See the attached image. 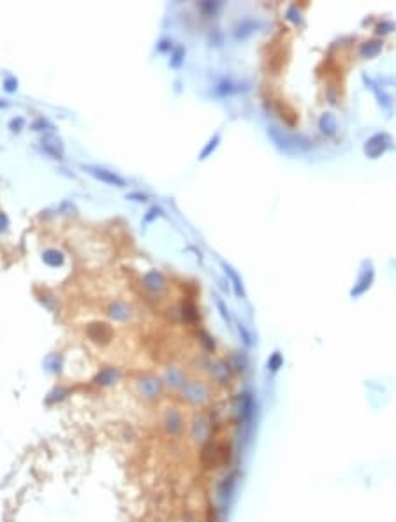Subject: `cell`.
I'll return each instance as SVG.
<instances>
[{"instance_id":"5","label":"cell","mask_w":396,"mask_h":522,"mask_svg":"<svg viewBox=\"0 0 396 522\" xmlns=\"http://www.w3.org/2000/svg\"><path fill=\"white\" fill-rule=\"evenodd\" d=\"M393 146V138L386 132H379V134H373L372 138L365 143L363 151L368 158H379L386 153L389 148Z\"/></svg>"},{"instance_id":"21","label":"cell","mask_w":396,"mask_h":522,"mask_svg":"<svg viewBox=\"0 0 396 522\" xmlns=\"http://www.w3.org/2000/svg\"><path fill=\"white\" fill-rule=\"evenodd\" d=\"M43 260L46 262L48 266H51V268H58V266L64 264V255L57 250H48V251H44Z\"/></svg>"},{"instance_id":"14","label":"cell","mask_w":396,"mask_h":522,"mask_svg":"<svg viewBox=\"0 0 396 522\" xmlns=\"http://www.w3.org/2000/svg\"><path fill=\"white\" fill-rule=\"evenodd\" d=\"M88 336L95 343H108L111 339V329L106 324H92L88 327Z\"/></svg>"},{"instance_id":"2","label":"cell","mask_w":396,"mask_h":522,"mask_svg":"<svg viewBox=\"0 0 396 522\" xmlns=\"http://www.w3.org/2000/svg\"><path fill=\"white\" fill-rule=\"evenodd\" d=\"M229 447L224 443H213L208 442L206 445H203V452H201V462L205 468H217V466L224 464L229 461Z\"/></svg>"},{"instance_id":"3","label":"cell","mask_w":396,"mask_h":522,"mask_svg":"<svg viewBox=\"0 0 396 522\" xmlns=\"http://www.w3.org/2000/svg\"><path fill=\"white\" fill-rule=\"evenodd\" d=\"M180 396L187 405H205L210 399V387L205 382H187L180 388Z\"/></svg>"},{"instance_id":"12","label":"cell","mask_w":396,"mask_h":522,"mask_svg":"<svg viewBox=\"0 0 396 522\" xmlns=\"http://www.w3.org/2000/svg\"><path fill=\"white\" fill-rule=\"evenodd\" d=\"M236 412L242 422H250L254 417V398L252 394L245 392L238 398V406H236Z\"/></svg>"},{"instance_id":"27","label":"cell","mask_w":396,"mask_h":522,"mask_svg":"<svg viewBox=\"0 0 396 522\" xmlns=\"http://www.w3.org/2000/svg\"><path fill=\"white\" fill-rule=\"evenodd\" d=\"M287 20L289 21H292V23H303V18H301V13L298 11V7L296 6H289V9H287Z\"/></svg>"},{"instance_id":"38","label":"cell","mask_w":396,"mask_h":522,"mask_svg":"<svg viewBox=\"0 0 396 522\" xmlns=\"http://www.w3.org/2000/svg\"><path fill=\"white\" fill-rule=\"evenodd\" d=\"M159 213H161V209H159V208H151L150 211H148L146 216H144V224H150V222L153 220L155 216H159Z\"/></svg>"},{"instance_id":"36","label":"cell","mask_w":396,"mask_h":522,"mask_svg":"<svg viewBox=\"0 0 396 522\" xmlns=\"http://www.w3.org/2000/svg\"><path fill=\"white\" fill-rule=\"evenodd\" d=\"M377 83L379 84H393V86H396V76H382V77L377 79Z\"/></svg>"},{"instance_id":"8","label":"cell","mask_w":396,"mask_h":522,"mask_svg":"<svg viewBox=\"0 0 396 522\" xmlns=\"http://www.w3.org/2000/svg\"><path fill=\"white\" fill-rule=\"evenodd\" d=\"M83 169L88 174L95 178V180L102 181V183H108V185H114V187H125V180L122 176H118L116 172L108 171L104 167H97V165H83Z\"/></svg>"},{"instance_id":"22","label":"cell","mask_w":396,"mask_h":522,"mask_svg":"<svg viewBox=\"0 0 396 522\" xmlns=\"http://www.w3.org/2000/svg\"><path fill=\"white\" fill-rule=\"evenodd\" d=\"M43 146L44 150L48 151L50 155H53V158H62V144L60 141H51L50 138H44L43 139Z\"/></svg>"},{"instance_id":"17","label":"cell","mask_w":396,"mask_h":522,"mask_svg":"<svg viewBox=\"0 0 396 522\" xmlns=\"http://www.w3.org/2000/svg\"><path fill=\"white\" fill-rule=\"evenodd\" d=\"M143 281H144V287H146L148 290H151V292H157V290H161V288L164 287V276H162L159 271L146 273Z\"/></svg>"},{"instance_id":"32","label":"cell","mask_w":396,"mask_h":522,"mask_svg":"<svg viewBox=\"0 0 396 522\" xmlns=\"http://www.w3.org/2000/svg\"><path fill=\"white\" fill-rule=\"evenodd\" d=\"M46 366L51 371H58V369H60V357H58V355H50V357L46 359Z\"/></svg>"},{"instance_id":"9","label":"cell","mask_w":396,"mask_h":522,"mask_svg":"<svg viewBox=\"0 0 396 522\" xmlns=\"http://www.w3.org/2000/svg\"><path fill=\"white\" fill-rule=\"evenodd\" d=\"M139 392L146 399H157L162 394V382L157 376H144L139 380Z\"/></svg>"},{"instance_id":"13","label":"cell","mask_w":396,"mask_h":522,"mask_svg":"<svg viewBox=\"0 0 396 522\" xmlns=\"http://www.w3.org/2000/svg\"><path fill=\"white\" fill-rule=\"evenodd\" d=\"M222 269H224V273L229 276V280H231V283H232V288H234V294H236V297H245V288H243V281H242V276L238 275V273L234 271V268L232 266H229L227 262H222Z\"/></svg>"},{"instance_id":"23","label":"cell","mask_w":396,"mask_h":522,"mask_svg":"<svg viewBox=\"0 0 396 522\" xmlns=\"http://www.w3.org/2000/svg\"><path fill=\"white\" fill-rule=\"evenodd\" d=\"M218 143H220V134H215L212 139L208 141V144L205 146V150L201 151V155H199V160H205V158H208L210 155L215 151V148L218 146Z\"/></svg>"},{"instance_id":"28","label":"cell","mask_w":396,"mask_h":522,"mask_svg":"<svg viewBox=\"0 0 396 522\" xmlns=\"http://www.w3.org/2000/svg\"><path fill=\"white\" fill-rule=\"evenodd\" d=\"M238 332H240V336H242L245 346H252L254 345V343H252V334H250V331L245 327V324H238Z\"/></svg>"},{"instance_id":"1","label":"cell","mask_w":396,"mask_h":522,"mask_svg":"<svg viewBox=\"0 0 396 522\" xmlns=\"http://www.w3.org/2000/svg\"><path fill=\"white\" fill-rule=\"evenodd\" d=\"M268 136L273 139V143H275L280 150L286 151L289 155L306 151L312 148V141L308 138L299 136V134H292V132H287L279 127H268Z\"/></svg>"},{"instance_id":"29","label":"cell","mask_w":396,"mask_h":522,"mask_svg":"<svg viewBox=\"0 0 396 522\" xmlns=\"http://www.w3.org/2000/svg\"><path fill=\"white\" fill-rule=\"evenodd\" d=\"M215 302H217V308L220 310V315H222V318H224L227 324H231V315H229V310H227V306H225V302L222 301V297H218V295H215Z\"/></svg>"},{"instance_id":"37","label":"cell","mask_w":396,"mask_h":522,"mask_svg":"<svg viewBox=\"0 0 396 522\" xmlns=\"http://www.w3.org/2000/svg\"><path fill=\"white\" fill-rule=\"evenodd\" d=\"M7 227H9V218L6 216V213H2V211H0V234H2V232H6Z\"/></svg>"},{"instance_id":"24","label":"cell","mask_w":396,"mask_h":522,"mask_svg":"<svg viewBox=\"0 0 396 522\" xmlns=\"http://www.w3.org/2000/svg\"><path fill=\"white\" fill-rule=\"evenodd\" d=\"M284 366V357H282V354L280 352H273L271 355H269V359H268V369L271 373H276L280 368Z\"/></svg>"},{"instance_id":"6","label":"cell","mask_w":396,"mask_h":522,"mask_svg":"<svg viewBox=\"0 0 396 522\" xmlns=\"http://www.w3.org/2000/svg\"><path fill=\"white\" fill-rule=\"evenodd\" d=\"M162 425H164L166 432H168L171 438H181L185 432V427H187L183 413H181L178 408L166 410L164 418H162Z\"/></svg>"},{"instance_id":"18","label":"cell","mask_w":396,"mask_h":522,"mask_svg":"<svg viewBox=\"0 0 396 522\" xmlns=\"http://www.w3.org/2000/svg\"><path fill=\"white\" fill-rule=\"evenodd\" d=\"M319 128L324 132L326 136H335L336 134V128H338L336 118L333 116L331 113H324L323 116L319 118Z\"/></svg>"},{"instance_id":"35","label":"cell","mask_w":396,"mask_h":522,"mask_svg":"<svg viewBox=\"0 0 396 522\" xmlns=\"http://www.w3.org/2000/svg\"><path fill=\"white\" fill-rule=\"evenodd\" d=\"M44 127H48L50 130H53V125L48 123V121L44 120V118H39V120H37L35 123L32 125V128H34V130H44Z\"/></svg>"},{"instance_id":"30","label":"cell","mask_w":396,"mask_h":522,"mask_svg":"<svg viewBox=\"0 0 396 522\" xmlns=\"http://www.w3.org/2000/svg\"><path fill=\"white\" fill-rule=\"evenodd\" d=\"M394 28H396V25L393 23V21H382V23L377 25V34L386 35V34H389V32H393Z\"/></svg>"},{"instance_id":"7","label":"cell","mask_w":396,"mask_h":522,"mask_svg":"<svg viewBox=\"0 0 396 522\" xmlns=\"http://www.w3.org/2000/svg\"><path fill=\"white\" fill-rule=\"evenodd\" d=\"M363 266H365V268H363L360 278H358V281L352 287V290H350V297L352 299H356V297H360V295L365 294V292L372 287L373 278H375V271H373V268H372V262L365 260V264Z\"/></svg>"},{"instance_id":"31","label":"cell","mask_w":396,"mask_h":522,"mask_svg":"<svg viewBox=\"0 0 396 522\" xmlns=\"http://www.w3.org/2000/svg\"><path fill=\"white\" fill-rule=\"evenodd\" d=\"M183 55H185V50L181 46H178L175 50V53H173V60H171V65L173 67H180L181 65V60H183Z\"/></svg>"},{"instance_id":"19","label":"cell","mask_w":396,"mask_h":522,"mask_svg":"<svg viewBox=\"0 0 396 522\" xmlns=\"http://www.w3.org/2000/svg\"><path fill=\"white\" fill-rule=\"evenodd\" d=\"M380 51H382V40H377V39L366 40V42H363L361 48H360V53H361L365 58H373V57H377V55H379Z\"/></svg>"},{"instance_id":"33","label":"cell","mask_w":396,"mask_h":522,"mask_svg":"<svg viewBox=\"0 0 396 522\" xmlns=\"http://www.w3.org/2000/svg\"><path fill=\"white\" fill-rule=\"evenodd\" d=\"M4 88H6V92H9V94L16 92V88H18V79H16V77H13V76L6 77V81H4Z\"/></svg>"},{"instance_id":"4","label":"cell","mask_w":396,"mask_h":522,"mask_svg":"<svg viewBox=\"0 0 396 522\" xmlns=\"http://www.w3.org/2000/svg\"><path fill=\"white\" fill-rule=\"evenodd\" d=\"M212 432H213V424L206 415H195L192 418L190 425H188L190 440L201 447L206 445L208 442H212Z\"/></svg>"},{"instance_id":"25","label":"cell","mask_w":396,"mask_h":522,"mask_svg":"<svg viewBox=\"0 0 396 522\" xmlns=\"http://www.w3.org/2000/svg\"><path fill=\"white\" fill-rule=\"evenodd\" d=\"M255 27H257V23H254V21H243V23L236 28V37H238V39L240 37L245 39L247 35H250L255 30Z\"/></svg>"},{"instance_id":"10","label":"cell","mask_w":396,"mask_h":522,"mask_svg":"<svg viewBox=\"0 0 396 522\" xmlns=\"http://www.w3.org/2000/svg\"><path fill=\"white\" fill-rule=\"evenodd\" d=\"M363 79H365L366 86H368L370 90L375 94L379 106L384 107V109H387V111H391V107H393V99H391V95H387L386 92H384L382 84H379L377 81H373L372 77H366V76H363Z\"/></svg>"},{"instance_id":"39","label":"cell","mask_w":396,"mask_h":522,"mask_svg":"<svg viewBox=\"0 0 396 522\" xmlns=\"http://www.w3.org/2000/svg\"><path fill=\"white\" fill-rule=\"evenodd\" d=\"M127 199H134V201H146V195H139V194H131V195H127Z\"/></svg>"},{"instance_id":"15","label":"cell","mask_w":396,"mask_h":522,"mask_svg":"<svg viewBox=\"0 0 396 522\" xmlns=\"http://www.w3.org/2000/svg\"><path fill=\"white\" fill-rule=\"evenodd\" d=\"M118 380H120V371H118V369L104 368V369H101V371H99V375L95 376L94 382L97 383V385H101V387H109V385L116 383Z\"/></svg>"},{"instance_id":"20","label":"cell","mask_w":396,"mask_h":522,"mask_svg":"<svg viewBox=\"0 0 396 522\" xmlns=\"http://www.w3.org/2000/svg\"><path fill=\"white\" fill-rule=\"evenodd\" d=\"M109 315L114 318V320H127L129 318V315H131V310H129V306L125 304V302H113V304L109 306Z\"/></svg>"},{"instance_id":"11","label":"cell","mask_w":396,"mask_h":522,"mask_svg":"<svg viewBox=\"0 0 396 522\" xmlns=\"http://www.w3.org/2000/svg\"><path fill=\"white\" fill-rule=\"evenodd\" d=\"M210 375L220 385H227L231 380V366L225 361H213L210 364Z\"/></svg>"},{"instance_id":"34","label":"cell","mask_w":396,"mask_h":522,"mask_svg":"<svg viewBox=\"0 0 396 522\" xmlns=\"http://www.w3.org/2000/svg\"><path fill=\"white\" fill-rule=\"evenodd\" d=\"M23 125H25V120H23L21 116H18V118H14V120L9 121V128H11L13 132H20Z\"/></svg>"},{"instance_id":"16","label":"cell","mask_w":396,"mask_h":522,"mask_svg":"<svg viewBox=\"0 0 396 522\" xmlns=\"http://www.w3.org/2000/svg\"><path fill=\"white\" fill-rule=\"evenodd\" d=\"M166 383L169 385L171 388H181L185 383V375L183 371L178 368H169L168 373H166Z\"/></svg>"},{"instance_id":"26","label":"cell","mask_w":396,"mask_h":522,"mask_svg":"<svg viewBox=\"0 0 396 522\" xmlns=\"http://www.w3.org/2000/svg\"><path fill=\"white\" fill-rule=\"evenodd\" d=\"M232 491H234V478H232V476H229V478H225L224 482H222V486H220V498L222 499H229V498H231V494H232Z\"/></svg>"}]
</instances>
